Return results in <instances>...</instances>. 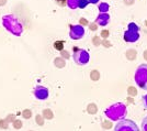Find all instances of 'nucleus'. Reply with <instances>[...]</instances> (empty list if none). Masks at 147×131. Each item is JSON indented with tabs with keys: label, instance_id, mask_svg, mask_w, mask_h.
I'll use <instances>...</instances> for the list:
<instances>
[{
	"label": "nucleus",
	"instance_id": "1",
	"mask_svg": "<svg viewBox=\"0 0 147 131\" xmlns=\"http://www.w3.org/2000/svg\"><path fill=\"white\" fill-rule=\"evenodd\" d=\"M104 115L111 121H121L126 117L127 108H126V105H124L123 102H115L105 109Z\"/></svg>",
	"mask_w": 147,
	"mask_h": 131
},
{
	"label": "nucleus",
	"instance_id": "2",
	"mask_svg": "<svg viewBox=\"0 0 147 131\" xmlns=\"http://www.w3.org/2000/svg\"><path fill=\"white\" fill-rule=\"evenodd\" d=\"M2 25L7 31L16 37H20L23 33V25L13 14H6L2 18Z\"/></svg>",
	"mask_w": 147,
	"mask_h": 131
},
{
	"label": "nucleus",
	"instance_id": "3",
	"mask_svg": "<svg viewBox=\"0 0 147 131\" xmlns=\"http://www.w3.org/2000/svg\"><path fill=\"white\" fill-rule=\"evenodd\" d=\"M134 81L137 85V87H140L143 90H147V64H141L134 74Z\"/></svg>",
	"mask_w": 147,
	"mask_h": 131
},
{
	"label": "nucleus",
	"instance_id": "4",
	"mask_svg": "<svg viewBox=\"0 0 147 131\" xmlns=\"http://www.w3.org/2000/svg\"><path fill=\"white\" fill-rule=\"evenodd\" d=\"M73 50H74V54H73L74 62L76 63L78 66H84V65H87L89 63L90 55H89V53L86 50L79 49V48H74Z\"/></svg>",
	"mask_w": 147,
	"mask_h": 131
},
{
	"label": "nucleus",
	"instance_id": "5",
	"mask_svg": "<svg viewBox=\"0 0 147 131\" xmlns=\"http://www.w3.org/2000/svg\"><path fill=\"white\" fill-rule=\"evenodd\" d=\"M114 131H140V128L131 119H123L117 121L114 127Z\"/></svg>",
	"mask_w": 147,
	"mask_h": 131
},
{
	"label": "nucleus",
	"instance_id": "6",
	"mask_svg": "<svg viewBox=\"0 0 147 131\" xmlns=\"http://www.w3.org/2000/svg\"><path fill=\"white\" fill-rule=\"evenodd\" d=\"M85 37V26L80 24L69 25V37L71 40H80Z\"/></svg>",
	"mask_w": 147,
	"mask_h": 131
},
{
	"label": "nucleus",
	"instance_id": "7",
	"mask_svg": "<svg viewBox=\"0 0 147 131\" xmlns=\"http://www.w3.org/2000/svg\"><path fill=\"white\" fill-rule=\"evenodd\" d=\"M33 94H34V96H35V98L38 100H45L49 98V89L46 87H44V86H41V85H38L36 87L34 88V90H33Z\"/></svg>",
	"mask_w": 147,
	"mask_h": 131
},
{
	"label": "nucleus",
	"instance_id": "8",
	"mask_svg": "<svg viewBox=\"0 0 147 131\" xmlns=\"http://www.w3.org/2000/svg\"><path fill=\"white\" fill-rule=\"evenodd\" d=\"M141 37V34L140 32L136 31H131V30H126L124 32V35H123V39L125 42L127 43H134V42H137Z\"/></svg>",
	"mask_w": 147,
	"mask_h": 131
},
{
	"label": "nucleus",
	"instance_id": "9",
	"mask_svg": "<svg viewBox=\"0 0 147 131\" xmlns=\"http://www.w3.org/2000/svg\"><path fill=\"white\" fill-rule=\"evenodd\" d=\"M110 14L109 13H100L99 12L98 17L96 18V23L100 26H105V25L109 24V22H110Z\"/></svg>",
	"mask_w": 147,
	"mask_h": 131
},
{
	"label": "nucleus",
	"instance_id": "10",
	"mask_svg": "<svg viewBox=\"0 0 147 131\" xmlns=\"http://www.w3.org/2000/svg\"><path fill=\"white\" fill-rule=\"evenodd\" d=\"M54 65H55V67H57V69H64L66 66V60L63 58L61 56L55 57L54 58Z\"/></svg>",
	"mask_w": 147,
	"mask_h": 131
},
{
	"label": "nucleus",
	"instance_id": "11",
	"mask_svg": "<svg viewBox=\"0 0 147 131\" xmlns=\"http://www.w3.org/2000/svg\"><path fill=\"white\" fill-rule=\"evenodd\" d=\"M42 116L44 117L45 120H52V119L54 118V113H53V111H52V109H49V108H45V109H43Z\"/></svg>",
	"mask_w": 147,
	"mask_h": 131
},
{
	"label": "nucleus",
	"instance_id": "12",
	"mask_svg": "<svg viewBox=\"0 0 147 131\" xmlns=\"http://www.w3.org/2000/svg\"><path fill=\"white\" fill-rule=\"evenodd\" d=\"M125 55H126V58L129 61H134L135 58H136V56H137V52L134 49H129V50L126 51Z\"/></svg>",
	"mask_w": 147,
	"mask_h": 131
},
{
	"label": "nucleus",
	"instance_id": "13",
	"mask_svg": "<svg viewBox=\"0 0 147 131\" xmlns=\"http://www.w3.org/2000/svg\"><path fill=\"white\" fill-rule=\"evenodd\" d=\"M98 9L100 13H108L109 9H110V6L107 2H100L98 5Z\"/></svg>",
	"mask_w": 147,
	"mask_h": 131
},
{
	"label": "nucleus",
	"instance_id": "14",
	"mask_svg": "<svg viewBox=\"0 0 147 131\" xmlns=\"http://www.w3.org/2000/svg\"><path fill=\"white\" fill-rule=\"evenodd\" d=\"M87 112L90 113V115H96L98 112V107H97V105L93 104V102L89 104L88 107H87Z\"/></svg>",
	"mask_w": 147,
	"mask_h": 131
},
{
	"label": "nucleus",
	"instance_id": "15",
	"mask_svg": "<svg viewBox=\"0 0 147 131\" xmlns=\"http://www.w3.org/2000/svg\"><path fill=\"white\" fill-rule=\"evenodd\" d=\"M79 1L80 0H67V6L70 9H77L79 8Z\"/></svg>",
	"mask_w": 147,
	"mask_h": 131
},
{
	"label": "nucleus",
	"instance_id": "16",
	"mask_svg": "<svg viewBox=\"0 0 147 131\" xmlns=\"http://www.w3.org/2000/svg\"><path fill=\"white\" fill-rule=\"evenodd\" d=\"M90 78H91V81H99V79H100V73H99V71H97V69L91 71V73H90Z\"/></svg>",
	"mask_w": 147,
	"mask_h": 131
},
{
	"label": "nucleus",
	"instance_id": "17",
	"mask_svg": "<svg viewBox=\"0 0 147 131\" xmlns=\"http://www.w3.org/2000/svg\"><path fill=\"white\" fill-rule=\"evenodd\" d=\"M64 41H55L54 42V44H53V46H54V49L57 51H63L64 50Z\"/></svg>",
	"mask_w": 147,
	"mask_h": 131
},
{
	"label": "nucleus",
	"instance_id": "18",
	"mask_svg": "<svg viewBox=\"0 0 147 131\" xmlns=\"http://www.w3.org/2000/svg\"><path fill=\"white\" fill-rule=\"evenodd\" d=\"M44 121H45V119L42 115H36L35 116V122H36L37 126H40V127L44 126Z\"/></svg>",
	"mask_w": 147,
	"mask_h": 131
},
{
	"label": "nucleus",
	"instance_id": "19",
	"mask_svg": "<svg viewBox=\"0 0 147 131\" xmlns=\"http://www.w3.org/2000/svg\"><path fill=\"white\" fill-rule=\"evenodd\" d=\"M127 30H131V31H136V32H140L141 30V28L138 26V25L134 23V22H131L129 23V26H127Z\"/></svg>",
	"mask_w": 147,
	"mask_h": 131
},
{
	"label": "nucleus",
	"instance_id": "20",
	"mask_svg": "<svg viewBox=\"0 0 147 131\" xmlns=\"http://www.w3.org/2000/svg\"><path fill=\"white\" fill-rule=\"evenodd\" d=\"M12 126H13V128H14V129L19 130V129H21V128L23 127V122H22L21 120H19V119H16V120L12 122Z\"/></svg>",
	"mask_w": 147,
	"mask_h": 131
},
{
	"label": "nucleus",
	"instance_id": "21",
	"mask_svg": "<svg viewBox=\"0 0 147 131\" xmlns=\"http://www.w3.org/2000/svg\"><path fill=\"white\" fill-rule=\"evenodd\" d=\"M21 115H22V117L24 119H31V117H32V110H30V109H24Z\"/></svg>",
	"mask_w": 147,
	"mask_h": 131
},
{
	"label": "nucleus",
	"instance_id": "22",
	"mask_svg": "<svg viewBox=\"0 0 147 131\" xmlns=\"http://www.w3.org/2000/svg\"><path fill=\"white\" fill-rule=\"evenodd\" d=\"M9 128V122L7 121L6 119H0V129L7 130Z\"/></svg>",
	"mask_w": 147,
	"mask_h": 131
},
{
	"label": "nucleus",
	"instance_id": "23",
	"mask_svg": "<svg viewBox=\"0 0 147 131\" xmlns=\"http://www.w3.org/2000/svg\"><path fill=\"white\" fill-rule=\"evenodd\" d=\"M127 94H129V96H136L137 95V89L135 87H133V86H129V89H127Z\"/></svg>",
	"mask_w": 147,
	"mask_h": 131
},
{
	"label": "nucleus",
	"instance_id": "24",
	"mask_svg": "<svg viewBox=\"0 0 147 131\" xmlns=\"http://www.w3.org/2000/svg\"><path fill=\"white\" fill-rule=\"evenodd\" d=\"M92 43H93L94 46H99L100 44H102V41H101L100 37H93V39H92Z\"/></svg>",
	"mask_w": 147,
	"mask_h": 131
},
{
	"label": "nucleus",
	"instance_id": "25",
	"mask_svg": "<svg viewBox=\"0 0 147 131\" xmlns=\"http://www.w3.org/2000/svg\"><path fill=\"white\" fill-rule=\"evenodd\" d=\"M142 131H147V116L144 117L142 120V125H141Z\"/></svg>",
	"mask_w": 147,
	"mask_h": 131
},
{
	"label": "nucleus",
	"instance_id": "26",
	"mask_svg": "<svg viewBox=\"0 0 147 131\" xmlns=\"http://www.w3.org/2000/svg\"><path fill=\"white\" fill-rule=\"evenodd\" d=\"M90 2H89V0H80L79 1V8L80 9H85L87 8V6L89 5Z\"/></svg>",
	"mask_w": 147,
	"mask_h": 131
},
{
	"label": "nucleus",
	"instance_id": "27",
	"mask_svg": "<svg viewBox=\"0 0 147 131\" xmlns=\"http://www.w3.org/2000/svg\"><path fill=\"white\" fill-rule=\"evenodd\" d=\"M5 119H6L8 122H13V121L16 120V115H13V113H9Z\"/></svg>",
	"mask_w": 147,
	"mask_h": 131
},
{
	"label": "nucleus",
	"instance_id": "28",
	"mask_svg": "<svg viewBox=\"0 0 147 131\" xmlns=\"http://www.w3.org/2000/svg\"><path fill=\"white\" fill-rule=\"evenodd\" d=\"M61 56L63 57V58H65V60H68L69 57H70V54L68 53V51L66 50H63L61 52Z\"/></svg>",
	"mask_w": 147,
	"mask_h": 131
},
{
	"label": "nucleus",
	"instance_id": "29",
	"mask_svg": "<svg viewBox=\"0 0 147 131\" xmlns=\"http://www.w3.org/2000/svg\"><path fill=\"white\" fill-rule=\"evenodd\" d=\"M88 26H89V29H90L91 31H97V30H98L99 25L97 24L96 22H91V23H89V25H88Z\"/></svg>",
	"mask_w": 147,
	"mask_h": 131
},
{
	"label": "nucleus",
	"instance_id": "30",
	"mask_svg": "<svg viewBox=\"0 0 147 131\" xmlns=\"http://www.w3.org/2000/svg\"><path fill=\"white\" fill-rule=\"evenodd\" d=\"M109 33H110V32L108 31V30H102L101 33H100V37H102V39H104V40H107V39L109 37Z\"/></svg>",
	"mask_w": 147,
	"mask_h": 131
},
{
	"label": "nucleus",
	"instance_id": "31",
	"mask_svg": "<svg viewBox=\"0 0 147 131\" xmlns=\"http://www.w3.org/2000/svg\"><path fill=\"white\" fill-rule=\"evenodd\" d=\"M142 104H143V107L147 110V94L142 97Z\"/></svg>",
	"mask_w": 147,
	"mask_h": 131
},
{
	"label": "nucleus",
	"instance_id": "32",
	"mask_svg": "<svg viewBox=\"0 0 147 131\" xmlns=\"http://www.w3.org/2000/svg\"><path fill=\"white\" fill-rule=\"evenodd\" d=\"M79 24L82 25V26H86V25H89V22H88V20L85 18H81L79 20Z\"/></svg>",
	"mask_w": 147,
	"mask_h": 131
},
{
	"label": "nucleus",
	"instance_id": "33",
	"mask_svg": "<svg viewBox=\"0 0 147 131\" xmlns=\"http://www.w3.org/2000/svg\"><path fill=\"white\" fill-rule=\"evenodd\" d=\"M55 1L59 7H65V5H67V0H55Z\"/></svg>",
	"mask_w": 147,
	"mask_h": 131
},
{
	"label": "nucleus",
	"instance_id": "34",
	"mask_svg": "<svg viewBox=\"0 0 147 131\" xmlns=\"http://www.w3.org/2000/svg\"><path fill=\"white\" fill-rule=\"evenodd\" d=\"M101 126L103 128H105V129H109V128H111V126H112V122H110V121H104V122H102Z\"/></svg>",
	"mask_w": 147,
	"mask_h": 131
},
{
	"label": "nucleus",
	"instance_id": "35",
	"mask_svg": "<svg viewBox=\"0 0 147 131\" xmlns=\"http://www.w3.org/2000/svg\"><path fill=\"white\" fill-rule=\"evenodd\" d=\"M102 45H103V46H105V48H110L111 43L108 41V40H104V41H102Z\"/></svg>",
	"mask_w": 147,
	"mask_h": 131
},
{
	"label": "nucleus",
	"instance_id": "36",
	"mask_svg": "<svg viewBox=\"0 0 147 131\" xmlns=\"http://www.w3.org/2000/svg\"><path fill=\"white\" fill-rule=\"evenodd\" d=\"M99 1L100 0H89V2L92 3V5H97V3H99Z\"/></svg>",
	"mask_w": 147,
	"mask_h": 131
},
{
	"label": "nucleus",
	"instance_id": "37",
	"mask_svg": "<svg viewBox=\"0 0 147 131\" xmlns=\"http://www.w3.org/2000/svg\"><path fill=\"white\" fill-rule=\"evenodd\" d=\"M7 1H8V0H0V7L5 6V5L7 3Z\"/></svg>",
	"mask_w": 147,
	"mask_h": 131
},
{
	"label": "nucleus",
	"instance_id": "38",
	"mask_svg": "<svg viewBox=\"0 0 147 131\" xmlns=\"http://www.w3.org/2000/svg\"><path fill=\"white\" fill-rule=\"evenodd\" d=\"M143 56H144V58L147 61V50L144 51V53H143Z\"/></svg>",
	"mask_w": 147,
	"mask_h": 131
},
{
	"label": "nucleus",
	"instance_id": "39",
	"mask_svg": "<svg viewBox=\"0 0 147 131\" xmlns=\"http://www.w3.org/2000/svg\"><path fill=\"white\" fill-rule=\"evenodd\" d=\"M29 131H33V130H29Z\"/></svg>",
	"mask_w": 147,
	"mask_h": 131
}]
</instances>
